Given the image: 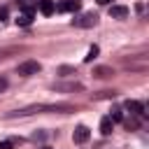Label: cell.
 <instances>
[{"instance_id": "cell-9", "label": "cell", "mask_w": 149, "mask_h": 149, "mask_svg": "<svg viewBox=\"0 0 149 149\" xmlns=\"http://www.w3.org/2000/svg\"><path fill=\"white\" fill-rule=\"evenodd\" d=\"M112 130H114V121H112L109 116H102V119H100V133H102V135H109Z\"/></svg>"}, {"instance_id": "cell-5", "label": "cell", "mask_w": 149, "mask_h": 149, "mask_svg": "<svg viewBox=\"0 0 149 149\" xmlns=\"http://www.w3.org/2000/svg\"><path fill=\"white\" fill-rule=\"evenodd\" d=\"M37 9H40L44 16H51V14L56 12V5H54V0H37Z\"/></svg>"}, {"instance_id": "cell-17", "label": "cell", "mask_w": 149, "mask_h": 149, "mask_svg": "<svg viewBox=\"0 0 149 149\" xmlns=\"http://www.w3.org/2000/svg\"><path fill=\"white\" fill-rule=\"evenodd\" d=\"M0 149H12V142H9V140H5V142H0Z\"/></svg>"}, {"instance_id": "cell-18", "label": "cell", "mask_w": 149, "mask_h": 149, "mask_svg": "<svg viewBox=\"0 0 149 149\" xmlns=\"http://www.w3.org/2000/svg\"><path fill=\"white\" fill-rule=\"evenodd\" d=\"M5 86H7V81H5V79H0V91H2Z\"/></svg>"}, {"instance_id": "cell-20", "label": "cell", "mask_w": 149, "mask_h": 149, "mask_svg": "<svg viewBox=\"0 0 149 149\" xmlns=\"http://www.w3.org/2000/svg\"><path fill=\"white\" fill-rule=\"evenodd\" d=\"M40 149H51V147H40Z\"/></svg>"}, {"instance_id": "cell-4", "label": "cell", "mask_w": 149, "mask_h": 149, "mask_svg": "<svg viewBox=\"0 0 149 149\" xmlns=\"http://www.w3.org/2000/svg\"><path fill=\"white\" fill-rule=\"evenodd\" d=\"M95 21H98V16H95L93 12L84 14L81 19H74V23H77V26H81V28H91V26H95Z\"/></svg>"}, {"instance_id": "cell-16", "label": "cell", "mask_w": 149, "mask_h": 149, "mask_svg": "<svg viewBox=\"0 0 149 149\" xmlns=\"http://www.w3.org/2000/svg\"><path fill=\"white\" fill-rule=\"evenodd\" d=\"M7 19V7H0V21Z\"/></svg>"}, {"instance_id": "cell-13", "label": "cell", "mask_w": 149, "mask_h": 149, "mask_svg": "<svg viewBox=\"0 0 149 149\" xmlns=\"http://www.w3.org/2000/svg\"><path fill=\"white\" fill-rule=\"evenodd\" d=\"M116 93L114 91H102V93H98V95H93V100H102V98H114Z\"/></svg>"}, {"instance_id": "cell-7", "label": "cell", "mask_w": 149, "mask_h": 149, "mask_svg": "<svg viewBox=\"0 0 149 149\" xmlns=\"http://www.w3.org/2000/svg\"><path fill=\"white\" fill-rule=\"evenodd\" d=\"M58 9H61V12H79L81 5H79V0H63V2L58 5Z\"/></svg>"}, {"instance_id": "cell-19", "label": "cell", "mask_w": 149, "mask_h": 149, "mask_svg": "<svg viewBox=\"0 0 149 149\" xmlns=\"http://www.w3.org/2000/svg\"><path fill=\"white\" fill-rule=\"evenodd\" d=\"M98 2H100V5H109L112 0H98Z\"/></svg>"}, {"instance_id": "cell-15", "label": "cell", "mask_w": 149, "mask_h": 149, "mask_svg": "<svg viewBox=\"0 0 149 149\" xmlns=\"http://www.w3.org/2000/svg\"><path fill=\"white\" fill-rule=\"evenodd\" d=\"M44 137H47V133H42V130L40 133H33V140H44Z\"/></svg>"}, {"instance_id": "cell-3", "label": "cell", "mask_w": 149, "mask_h": 149, "mask_svg": "<svg viewBox=\"0 0 149 149\" xmlns=\"http://www.w3.org/2000/svg\"><path fill=\"white\" fill-rule=\"evenodd\" d=\"M88 137H91V130H88L86 126H77V128H74V133H72L74 144H84V142H88Z\"/></svg>"}, {"instance_id": "cell-8", "label": "cell", "mask_w": 149, "mask_h": 149, "mask_svg": "<svg viewBox=\"0 0 149 149\" xmlns=\"http://www.w3.org/2000/svg\"><path fill=\"white\" fill-rule=\"evenodd\" d=\"M126 109H130L133 114H144V105L140 100H126Z\"/></svg>"}, {"instance_id": "cell-11", "label": "cell", "mask_w": 149, "mask_h": 149, "mask_svg": "<svg viewBox=\"0 0 149 149\" xmlns=\"http://www.w3.org/2000/svg\"><path fill=\"white\" fill-rule=\"evenodd\" d=\"M98 54H100V49H98V44H93V47H91V49L86 51V56H84V61H86V63H91L93 58H98Z\"/></svg>"}, {"instance_id": "cell-2", "label": "cell", "mask_w": 149, "mask_h": 149, "mask_svg": "<svg viewBox=\"0 0 149 149\" xmlns=\"http://www.w3.org/2000/svg\"><path fill=\"white\" fill-rule=\"evenodd\" d=\"M42 70V65L37 63V61H23V63H19V68H16V72L21 74V77H30V74H37Z\"/></svg>"}, {"instance_id": "cell-1", "label": "cell", "mask_w": 149, "mask_h": 149, "mask_svg": "<svg viewBox=\"0 0 149 149\" xmlns=\"http://www.w3.org/2000/svg\"><path fill=\"white\" fill-rule=\"evenodd\" d=\"M35 112H74V107L68 105V102H58V105H30V107L9 112L7 119H14V116H28V114H35Z\"/></svg>"}, {"instance_id": "cell-10", "label": "cell", "mask_w": 149, "mask_h": 149, "mask_svg": "<svg viewBox=\"0 0 149 149\" xmlns=\"http://www.w3.org/2000/svg\"><path fill=\"white\" fill-rule=\"evenodd\" d=\"M30 23H33V14H28V12H23L16 19V26H30Z\"/></svg>"}, {"instance_id": "cell-14", "label": "cell", "mask_w": 149, "mask_h": 149, "mask_svg": "<svg viewBox=\"0 0 149 149\" xmlns=\"http://www.w3.org/2000/svg\"><path fill=\"white\" fill-rule=\"evenodd\" d=\"M109 119H112V121H123V114H121V109H114V112L109 114Z\"/></svg>"}, {"instance_id": "cell-6", "label": "cell", "mask_w": 149, "mask_h": 149, "mask_svg": "<svg viewBox=\"0 0 149 149\" xmlns=\"http://www.w3.org/2000/svg\"><path fill=\"white\" fill-rule=\"evenodd\" d=\"M109 16L112 19H126L128 16V7L126 5H112L109 7Z\"/></svg>"}, {"instance_id": "cell-12", "label": "cell", "mask_w": 149, "mask_h": 149, "mask_svg": "<svg viewBox=\"0 0 149 149\" xmlns=\"http://www.w3.org/2000/svg\"><path fill=\"white\" fill-rule=\"evenodd\" d=\"M114 72H112V68H95V77H100V79H105V77H112Z\"/></svg>"}]
</instances>
